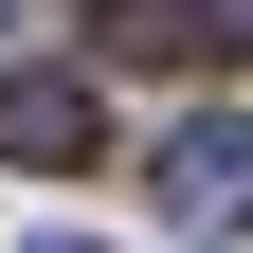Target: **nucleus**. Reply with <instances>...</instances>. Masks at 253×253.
<instances>
[{
	"label": "nucleus",
	"mask_w": 253,
	"mask_h": 253,
	"mask_svg": "<svg viewBox=\"0 0 253 253\" xmlns=\"http://www.w3.org/2000/svg\"><path fill=\"white\" fill-rule=\"evenodd\" d=\"M90 54H163V73H253V0H90Z\"/></svg>",
	"instance_id": "obj_2"
},
{
	"label": "nucleus",
	"mask_w": 253,
	"mask_h": 253,
	"mask_svg": "<svg viewBox=\"0 0 253 253\" xmlns=\"http://www.w3.org/2000/svg\"><path fill=\"white\" fill-rule=\"evenodd\" d=\"M18 18H37V0H0V37H18Z\"/></svg>",
	"instance_id": "obj_4"
},
{
	"label": "nucleus",
	"mask_w": 253,
	"mask_h": 253,
	"mask_svg": "<svg viewBox=\"0 0 253 253\" xmlns=\"http://www.w3.org/2000/svg\"><path fill=\"white\" fill-rule=\"evenodd\" d=\"M163 217H199V235H253V109H199V126H163Z\"/></svg>",
	"instance_id": "obj_3"
},
{
	"label": "nucleus",
	"mask_w": 253,
	"mask_h": 253,
	"mask_svg": "<svg viewBox=\"0 0 253 253\" xmlns=\"http://www.w3.org/2000/svg\"><path fill=\"white\" fill-rule=\"evenodd\" d=\"M0 163H18V181L109 163V90H90L73 54H0Z\"/></svg>",
	"instance_id": "obj_1"
},
{
	"label": "nucleus",
	"mask_w": 253,
	"mask_h": 253,
	"mask_svg": "<svg viewBox=\"0 0 253 253\" xmlns=\"http://www.w3.org/2000/svg\"><path fill=\"white\" fill-rule=\"evenodd\" d=\"M37 253H90V235H37Z\"/></svg>",
	"instance_id": "obj_5"
}]
</instances>
